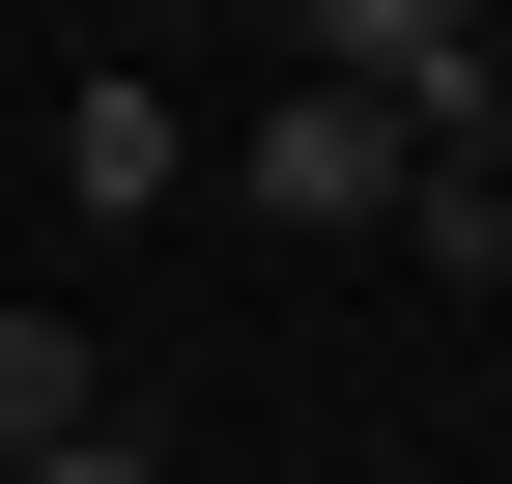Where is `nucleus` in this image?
<instances>
[{
    "label": "nucleus",
    "instance_id": "20e7f679",
    "mask_svg": "<svg viewBox=\"0 0 512 484\" xmlns=\"http://www.w3.org/2000/svg\"><path fill=\"white\" fill-rule=\"evenodd\" d=\"M57 200L143 228V200H171V86H86V114H57Z\"/></svg>",
    "mask_w": 512,
    "mask_h": 484
},
{
    "label": "nucleus",
    "instance_id": "423d86ee",
    "mask_svg": "<svg viewBox=\"0 0 512 484\" xmlns=\"http://www.w3.org/2000/svg\"><path fill=\"white\" fill-rule=\"evenodd\" d=\"M29 484H171V456H143V428H86V456H29Z\"/></svg>",
    "mask_w": 512,
    "mask_h": 484
},
{
    "label": "nucleus",
    "instance_id": "f03ea898",
    "mask_svg": "<svg viewBox=\"0 0 512 484\" xmlns=\"http://www.w3.org/2000/svg\"><path fill=\"white\" fill-rule=\"evenodd\" d=\"M399 114H370V86H285V114H256V228H399Z\"/></svg>",
    "mask_w": 512,
    "mask_h": 484
},
{
    "label": "nucleus",
    "instance_id": "39448f33",
    "mask_svg": "<svg viewBox=\"0 0 512 484\" xmlns=\"http://www.w3.org/2000/svg\"><path fill=\"white\" fill-rule=\"evenodd\" d=\"M399 257L427 285H512V171H399Z\"/></svg>",
    "mask_w": 512,
    "mask_h": 484
},
{
    "label": "nucleus",
    "instance_id": "7ed1b4c3",
    "mask_svg": "<svg viewBox=\"0 0 512 484\" xmlns=\"http://www.w3.org/2000/svg\"><path fill=\"white\" fill-rule=\"evenodd\" d=\"M86 428H114V342H86V314H0V484L86 456Z\"/></svg>",
    "mask_w": 512,
    "mask_h": 484
},
{
    "label": "nucleus",
    "instance_id": "f257e3e1",
    "mask_svg": "<svg viewBox=\"0 0 512 484\" xmlns=\"http://www.w3.org/2000/svg\"><path fill=\"white\" fill-rule=\"evenodd\" d=\"M313 86H370L427 171H512V29H456V0H342V29H313Z\"/></svg>",
    "mask_w": 512,
    "mask_h": 484
}]
</instances>
